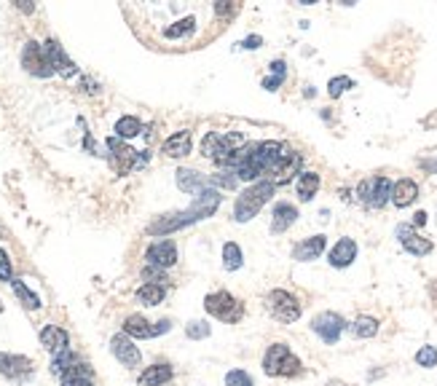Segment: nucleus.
I'll return each instance as SVG.
<instances>
[{"instance_id": "1", "label": "nucleus", "mask_w": 437, "mask_h": 386, "mask_svg": "<svg viewBox=\"0 0 437 386\" xmlns=\"http://www.w3.org/2000/svg\"><path fill=\"white\" fill-rule=\"evenodd\" d=\"M245 145H247V137L242 131H207V137L201 140V153L217 166H226L231 156Z\"/></svg>"}, {"instance_id": "2", "label": "nucleus", "mask_w": 437, "mask_h": 386, "mask_svg": "<svg viewBox=\"0 0 437 386\" xmlns=\"http://www.w3.org/2000/svg\"><path fill=\"white\" fill-rule=\"evenodd\" d=\"M263 370L266 376H274V378H292L304 370V365L287 344H271L263 354Z\"/></svg>"}, {"instance_id": "3", "label": "nucleus", "mask_w": 437, "mask_h": 386, "mask_svg": "<svg viewBox=\"0 0 437 386\" xmlns=\"http://www.w3.org/2000/svg\"><path fill=\"white\" fill-rule=\"evenodd\" d=\"M274 185L268 183V180H263V183H255L249 185L247 191H242L239 193V199H236V207H233V218L239 223H247L252 220L261 209H263V204L274 196Z\"/></svg>"}, {"instance_id": "4", "label": "nucleus", "mask_w": 437, "mask_h": 386, "mask_svg": "<svg viewBox=\"0 0 437 386\" xmlns=\"http://www.w3.org/2000/svg\"><path fill=\"white\" fill-rule=\"evenodd\" d=\"M204 309L207 314H212L215 319L226 322V325H236L242 316H245V306L226 290H217V293H209L204 298Z\"/></svg>"}, {"instance_id": "5", "label": "nucleus", "mask_w": 437, "mask_h": 386, "mask_svg": "<svg viewBox=\"0 0 437 386\" xmlns=\"http://www.w3.org/2000/svg\"><path fill=\"white\" fill-rule=\"evenodd\" d=\"M108 150H110V161H113V169L118 175H126V172H132V169H140V166L148 164V156H145V153L129 147L124 140H118V137H110V140H108Z\"/></svg>"}, {"instance_id": "6", "label": "nucleus", "mask_w": 437, "mask_h": 386, "mask_svg": "<svg viewBox=\"0 0 437 386\" xmlns=\"http://www.w3.org/2000/svg\"><path fill=\"white\" fill-rule=\"evenodd\" d=\"M266 309L271 312L274 319H279L285 325L301 319V303H298L295 295H290L287 290H271L266 295Z\"/></svg>"}, {"instance_id": "7", "label": "nucleus", "mask_w": 437, "mask_h": 386, "mask_svg": "<svg viewBox=\"0 0 437 386\" xmlns=\"http://www.w3.org/2000/svg\"><path fill=\"white\" fill-rule=\"evenodd\" d=\"M357 196L368 209H381L392 199V183H389V177H368L357 188Z\"/></svg>"}, {"instance_id": "8", "label": "nucleus", "mask_w": 437, "mask_h": 386, "mask_svg": "<svg viewBox=\"0 0 437 386\" xmlns=\"http://www.w3.org/2000/svg\"><path fill=\"white\" fill-rule=\"evenodd\" d=\"M301 164H304V156L295 153V150H290V147H285V153L277 159V164L268 169V175H271L268 183L274 185V188H277V185H287L301 172Z\"/></svg>"}, {"instance_id": "9", "label": "nucleus", "mask_w": 437, "mask_h": 386, "mask_svg": "<svg viewBox=\"0 0 437 386\" xmlns=\"http://www.w3.org/2000/svg\"><path fill=\"white\" fill-rule=\"evenodd\" d=\"M172 330V322L167 319H161V322H156L151 325L145 316H140V314H132V316H126V322H124V335H129V338H137V341H142V338H156V335H164V332Z\"/></svg>"}, {"instance_id": "10", "label": "nucleus", "mask_w": 437, "mask_h": 386, "mask_svg": "<svg viewBox=\"0 0 437 386\" xmlns=\"http://www.w3.org/2000/svg\"><path fill=\"white\" fill-rule=\"evenodd\" d=\"M343 328H346V322H343L341 314L336 312H322L311 319V330L317 332L324 344H336L341 338Z\"/></svg>"}, {"instance_id": "11", "label": "nucleus", "mask_w": 437, "mask_h": 386, "mask_svg": "<svg viewBox=\"0 0 437 386\" xmlns=\"http://www.w3.org/2000/svg\"><path fill=\"white\" fill-rule=\"evenodd\" d=\"M22 65H24L27 73L38 75V78L54 75L51 65H49V59H46V54H43V46L35 43V40H27V43H24V49H22Z\"/></svg>"}, {"instance_id": "12", "label": "nucleus", "mask_w": 437, "mask_h": 386, "mask_svg": "<svg viewBox=\"0 0 437 386\" xmlns=\"http://www.w3.org/2000/svg\"><path fill=\"white\" fill-rule=\"evenodd\" d=\"M110 351H113V357L124 365V368H140V362H142V354L140 349L134 346V341L129 335H124V332H118L113 335V341H110Z\"/></svg>"}, {"instance_id": "13", "label": "nucleus", "mask_w": 437, "mask_h": 386, "mask_svg": "<svg viewBox=\"0 0 437 386\" xmlns=\"http://www.w3.org/2000/svg\"><path fill=\"white\" fill-rule=\"evenodd\" d=\"M145 260H148V266L153 268H170L177 263V247H174V241L172 239H158L153 241L151 247H148V252H145Z\"/></svg>"}, {"instance_id": "14", "label": "nucleus", "mask_w": 437, "mask_h": 386, "mask_svg": "<svg viewBox=\"0 0 437 386\" xmlns=\"http://www.w3.org/2000/svg\"><path fill=\"white\" fill-rule=\"evenodd\" d=\"M43 54H46V59H49V65H51L54 73L65 75V78H73V75L78 73L76 62L65 54V49L59 46L57 40H46V43H43Z\"/></svg>"}, {"instance_id": "15", "label": "nucleus", "mask_w": 437, "mask_h": 386, "mask_svg": "<svg viewBox=\"0 0 437 386\" xmlns=\"http://www.w3.org/2000/svg\"><path fill=\"white\" fill-rule=\"evenodd\" d=\"M397 239L411 255H429L432 252V241L416 234L413 225H397Z\"/></svg>"}, {"instance_id": "16", "label": "nucleus", "mask_w": 437, "mask_h": 386, "mask_svg": "<svg viewBox=\"0 0 437 386\" xmlns=\"http://www.w3.org/2000/svg\"><path fill=\"white\" fill-rule=\"evenodd\" d=\"M40 346L51 354H62L65 349H70V335L67 330H62L57 325H46L40 330Z\"/></svg>"}, {"instance_id": "17", "label": "nucleus", "mask_w": 437, "mask_h": 386, "mask_svg": "<svg viewBox=\"0 0 437 386\" xmlns=\"http://www.w3.org/2000/svg\"><path fill=\"white\" fill-rule=\"evenodd\" d=\"M30 370H33V362H30L27 357L0 351V373H3V376H8V378H24Z\"/></svg>"}, {"instance_id": "18", "label": "nucleus", "mask_w": 437, "mask_h": 386, "mask_svg": "<svg viewBox=\"0 0 437 386\" xmlns=\"http://www.w3.org/2000/svg\"><path fill=\"white\" fill-rule=\"evenodd\" d=\"M324 247H327V239H324L322 234H317V236H308V239H304L301 244H295L292 257L301 260V263H308V260H317V257L322 255Z\"/></svg>"}, {"instance_id": "19", "label": "nucleus", "mask_w": 437, "mask_h": 386, "mask_svg": "<svg viewBox=\"0 0 437 386\" xmlns=\"http://www.w3.org/2000/svg\"><path fill=\"white\" fill-rule=\"evenodd\" d=\"M354 257H357V241L346 236L330 250V266L333 268H346V266L354 263Z\"/></svg>"}, {"instance_id": "20", "label": "nucleus", "mask_w": 437, "mask_h": 386, "mask_svg": "<svg viewBox=\"0 0 437 386\" xmlns=\"http://www.w3.org/2000/svg\"><path fill=\"white\" fill-rule=\"evenodd\" d=\"M209 177L196 172V169H177V188L185 193H201L207 188Z\"/></svg>"}, {"instance_id": "21", "label": "nucleus", "mask_w": 437, "mask_h": 386, "mask_svg": "<svg viewBox=\"0 0 437 386\" xmlns=\"http://www.w3.org/2000/svg\"><path fill=\"white\" fill-rule=\"evenodd\" d=\"M418 199V185L413 180H408V177H402L397 183L392 185V204L395 207H411V204Z\"/></svg>"}, {"instance_id": "22", "label": "nucleus", "mask_w": 437, "mask_h": 386, "mask_svg": "<svg viewBox=\"0 0 437 386\" xmlns=\"http://www.w3.org/2000/svg\"><path fill=\"white\" fill-rule=\"evenodd\" d=\"M295 220H298V209L292 204H277L274 207V218H271V231L274 234H285Z\"/></svg>"}, {"instance_id": "23", "label": "nucleus", "mask_w": 437, "mask_h": 386, "mask_svg": "<svg viewBox=\"0 0 437 386\" xmlns=\"http://www.w3.org/2000/svg\"><path fill=\"white\" fill-rule=\"evenodd\" d=\"M172 378V368L167 362H156L151 368L142 370L140 376V386H164Z\"/></svg>"}, {"instance_id": "24", "label": "nucleus", "mask_w": 437, "mask_h": 386, "mask_svg": "<svg viewBox=\"0 0 437 386\" xmlns=\"http://www.w3.org/2000/svg\"><path fill=\"white\" fill-rule=\"evenodd\" d=\"M164 153H167L170 159H183V156H188L190 153L188 131H177V134H172L170 140H164Z\"/></svg>"}, {"instance_id": "25", "label": "nucleus", "mask_w": 437, "mask_h": 386, "mask_svg": "<svg viewBox=\"0 0 437 386\" xmlns=\"http://www.w3.org/2000/svg\"><path fill=\"white\" fill-rule=\"evenodd\" d=\"M62 386H94L92 370L86 368V365H81V362H76L73 368L62 376Z\"/></svg>"}, {"instance_id": "26", "label": "nucleus", "mask_w": 437, "mask_h": 386, "mask_svg": "<svg viewBox=\"0 0 437 386\" xmlns=\"http://www.w3.org/2000/svg\"><path fill=\"white\" fill-rule=\"evenodd\" d=\"M11 287H14V295L19 298L24 309H30V312H38V309H40V298L33 293V290H30V287H27L22 279H11Z\"/></svg>"}, {"instance_id": "27", "label": "nucleus", "mask_w": 437, "mask_h": 386, "mask_svg": "<svg viewBox=\"0 0 437 386\" xmlns=\"http://www.w3.org/2000/svg\"><path fill=\"white\" fill-rule=\"evenodd\" d=\"M317 191H320V175L304 172V175L298 177V196H301V202H311Z\"/></svg>"}, {"instance_id": "28", "label": "nucleus", "mask_w": 437, "mask_h": 386, "mask_svg": "<svg viewBox=\"0 0 437 386\" xmlns=\"http://www.w3.org/2000/svg\"><path fill=\"white\" fill-rule=\"evenodd\" d=\"M164 284H153V282H145L140 290H137V300H142L145 306H158L164 300Z\"/></svg>"}, {"instance_id": "29", "label": "nucleus", "mask_w": 437, "mask_h": 386, "mask_svg": "<svg viewBox=\"0 0 437 386\" xmlns=\"http://www.w3.org/2000/svg\"><path fill=\"white\" fill-rule=\"evenodd\" d=\"M142 131V124L134 118V115H124V118H118V124H115V137L118 140H132Z\"/></svg>"}, {"instance_id": "30", "label": "nucleus", "mask_w": 437, "mask_h": 386, "mask_svg": "<svg viewBox=\"0 0 437 386\" xmlns=\"http://www.w3.org/2000/svg\"><path fill=\"white\" fill-rule=\"evenodd\" d=\"M285 75H287V65L282 62V59L271 62V75L263 81V89H268V92H277V89L285 83Z\"/></svg>"}, {"instance_id": "31", "label": "nucleus", "mask_w": 437, "mask_h": 386, "mask_svg": "<svg viewBox=\"0 0 437 386\" xmlns=\"http://www.w3.org/2000/svg\"><path fill=\"white\" fill-rule=\"evenodd\" d=\"M242 263H245V257H242L239 244L226 241V244H223V266H226V271H236V268H242Z\"/></svg>"}, {"instance_id": "32", "label": "nucleus", "mask_w": 437, "mask_h": 386, "mask_svg": "<svg viewBox=\"0 0 437 386\" xmlns=\"http://www.w3.org/2000/svg\"><path fill=\"white\" fill-rule=\"evenodd\" d=\"M76 362H78L76 354L70 349H65L62 354H54V360H51V373H54V376H65Z\"/></svg>"}, {"instance_id": "33", "label": "nucleus", "mask_w": 437, "mask_h": 386, "mask_svg": "<svg viewBox=\"0 0 437 386\" xmlns=\"http://www.w3.org/2000/svg\"><path fill=\"white\" fill-rule=\"evenodd\" d=\"M352 332H354L357 338H373V335L379 332V319H373V316H360V319L352 325Z\"/></svg>"}, {"instance_id": "34", "label": "nucleus", "mask_w": 437, "mask_h": 386, "mask_svg": "<svg viewBox=\"0 0 437 386\" xmlns=\"http://www.w3.org/2000/svg\"><path fill=\"white\" fill-rule=\"evenodd\" d=\"M354 86V81L352 78H346V75H338V78H333L330 83H327V94L336 99V97H341L346 89H352Z\"/></svg>"}, {"instance_id": "35", "label": "nucleus", "mask_w": 437, "mask_h": 386, "mask_svg": "<svg viewBox=\"0 0 437 386\" xmlns=\"http://www.w3.org/2000/svg\"><path fill=\"white\" fill-rule=\"evenodd\" d=\"M185 335H188L190 341H201V338H207L209 335V325L207 322H201V319H193L185 325Z\"/></svg>"}, {"instance_id": "36", "label": "nucleus", "mask_w": 437, "mask_h": 386, "mask_svg": "<svg viewBox=\"0 0 437 386\" xmlns=\"http://www.w3.org/2000/svg\"><path fill=\"white\" fill-rule=\"evenodd\" d=\"M416 362L421 368H435L437 365V349L435 346H421L416 351Z\"/></svg>"}, {"instance_id": "37", "label": "nucleus", "mask_w": 437, "mask_h": 386, "mask_svg": "<svg viewBox=\"0 0 437 386\" xmlns=\"http://www.w3.org/2000/svg\"><path fill=\"white\" fill-rule=\"evenodd\" d=\"M193 19H183V22H177L174 27H167L164 30V38H183V35H188L190 30H193Z\"/></svg>"}, {"instance_id": "38", "label": "nucleus", "mask_w": 437, "mask_h": 386, "mask_svg": "<svg viewBox=\"0 0 437 386\" xmlns=\"http://www.w3.org/2000/svg\"><path fill=\"white\" fill-rule=\"evenodd\" d=\"M226 386H252V378L245 370H231L226 376Z\"/></svg>"}, {"instance_id": "39", "label": "nucleus", "mask_w": 437, "mask_h": 386, "mask_svg": "<svg viewBox=\"0 0 437 386\" xmlns=\"http://www.w3.org/2000/svg\"><path fill=\"white\" fill-rule=\"evenodd\" d=\"M14 279V268H11V260H8V252L0 247V282H11Z\"/></svg>"}, {"instance_id": "40", "label": "nucleus", "mask_w": 437, "mask_h": 386, "mask_svg": "<svg viewBox=\"0 0 437 386\" xmlns=\"http://www.w3.org/2000/svg\"><path fill=\"white\" fill-rule=\"evenodd\" d=\"M209 180L217 185H223V188H233V185H236V175H229V177H226V175H212Z\"/></svg>"}, {"instance_id": "41", "label": "nucleus", "mask_w": 437, "mask_h": 386, "mask_svg": "<svg viewBox=\"0 0 437 386\" xmlns=\"http://www.w3.org/2000/svg\"><path fill=\"white\" fill-rule=\"evenodd\" d=\"M261 43H263V38L252 35V38H247V40L242 43V49H261Z\"/></svg>"}, {"instance_id": "42", "label": "nucleus", "mask_w": 437, "mask_h": 386, "mask_svg": "<svg viewBox=\"0 0 437 386\" xmlns=\"http://www.w3.org/2000/svg\"><path fill=\"white\" fill-rule=\"evenodd\" d=\"M17 6H19V11H27V14H30V11L35 8V6H33V3H27V0H19Z\"/></svg>"}, {"instance_id": "43", "label": "nucleus", "mask_w": 437, "mask_h": 386, "mask_svg": "<svg viewBox=\"0 0 437 386\" xmlns=\"http://www.w3.org/2000/svg\"><path fill=\"white\" fill-rule=\"evenodd\" d=\"M413 223H416V225H424V223H427V212H416V215H413Z\"/></svg>"}, {"instance_id": "44", "label": "nucleus", "mask_w": 437, "mask_h": 386, "mask_svg": "<svg viewBox=\"0 0 437 386\" xmlns=\"http://www.w3.org/2000/svg\"><path fill=\"white\" fill-rule=\"evenodd\" d=\"M324 386H349V384H343V381H327Z\"/></svg>"}, {"instance_id": "45", "label": "nucleus", "mask_w": 437, "mask_h": 386, "mask_svg": "<svg viewBox=\"0 0 437 386\" xmlns=\"http://www.w3.org/2000/svg\"><path fill=\"white\" fill-rule=\"evenodd\" d=\"M424 166H429V169H435V172H437V161H435V164H424Z\"/></svg>"}, {"instance_id": "46", "label": "nucleus", "mask_w": 437, "mask_h": 386, "mask_svg": "<svg viewBox=\"0 0 437 386\" xmlns=\"http://www.w3.org/2000/svg\"><path fill=\"white\" fill-rule=\"evenodd\" d=\"M0 312H3V303H0Z\"/></svg>"}]
</instances>
